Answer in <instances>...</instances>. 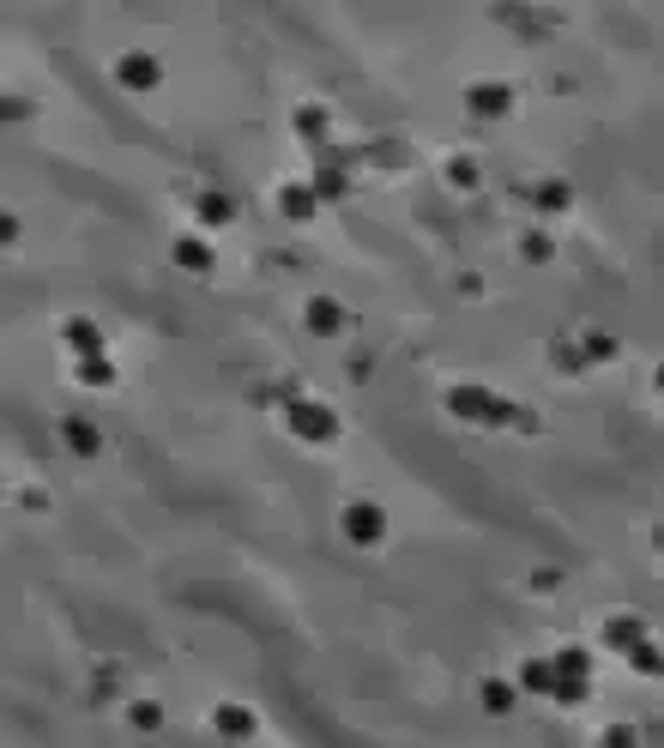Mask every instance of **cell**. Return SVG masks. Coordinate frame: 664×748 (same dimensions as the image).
Listing matches in <instances>:
<instances>
[{
  "mask_svg": "<svg viewBox=\"0 0 664 748\" xmlns=\"http://www.w3.org/2000/svg\"><path fill=\"white\" fill-rule=\"evenodd\" d=\"M483 706L489 712H514V682H483Z\"/></svg>",
  "mask_w": 664,
  "mask_h": 748,
  "instance_id": "22",
  "label": "cell"
},
{
  "mask_svg": "<svg viewBox=\"0 0 664 748\" xmlns=\"http://www.w3.org/2000/svg\"><path fill=\"white\" fill-rule=\"evenodd\" d=\"M61 338H67L73 356H103V332H97V320H85V314H73V320L61 326Z\"/></svg>",
  "mask_w": 664,
  "mask_h": 748,
  "instance_id": "6",
  "label": "cell"
},
{
  "mask_svg": "<svg viewBox=\"0 0 664 748\" xmlns=\"http://www.w3.org/2000/svg\"><path fill=\"white\" fill-rule=\"evenodd\" d=\"M176 266L182 272H212V242L206 236H182L176 242Z\"/></svg>",
  "mask_w": 664,
  "mask_h": 748,
  "instance_id": "11",
  "label": "cell"
},
{
  "mask_svg": "<svg viewBox=\"0 0 664 748\" xmlns=\"http://www.w3.org/2000/svg\"><path fill=\"white\" fill-rule=\"evenodd\" d=\"M550 670H556V676H592V652H580V646H562V652L550 658Z\"/></svg>",
  "mask_w": 664,
  "mask_h": 748,
  "instance_id": "15",
  "label": "cell"
},
{
  "mask_svg": "<svg viewBox=\"0 0 664 748\" xmlns=\"http://www.w3.org/2000/svg\"><path fill=\"white\" fill-rule=\"evenodd\" d=\"M628 664H634L640 676H658V646H652V640H634V646H628Z\"/></svg>",
  "mask_w": 664,
  "mask_h": 748,
  "instance_id": "20",
  "label": "cell"
},
{
  "mask_svg": "<svg viewBox=\"0 0 664 748\" xmlns=\"http://www.w3.org/2000/svg\"><path fill=\"white\" fill-rule=\"evenodd\" d=\"M604 640L628 652L634 640H646V622H640V616H610V628H604Z\"/></svg>",
  "mask_w": 664,
  "mask_h": 748,
  "instance_id": "13",
  "label": "cell"
},
{
  "mask_svg": "<svg viewBox=\"0 0 664 748\" xmlns=\"http://www.w3.org/2000/svg\"><path fill=\"white\" fill-rule=\"evenodd\" d=\"M127 718H133V730H157V724H163V706H157V700H133Z\"/></svg>",
  "mask_w": 664,
  "mask_h": 748,
  "instance_id": "21",
  "label": "cell"
},
{
  "mask_svg": "<svg viewBox=\"0 0 664 748\" xmlns=\"http://www.w3.org/2000/svg\"><path fill=\"white\" fill-rule=\"evenodd\" d=\"M19 242V218L13 212H0V248H13Z\"/></svg>",
  "mask_w": 664,
  "mask_h": 748,
  "instance_id": "26",
  "label": "cell"
},
{
  "mask_svg": "<svg viewBox=\"0 0 664 748\" xmlns=\"http://www.w3.org/2000/svg\"><path fill=\"white\" fill-rule=\"evenodd\" d=\"M508 103H514L508 85H471V91H465V109L483 115V121H489V115H508Z\"/></svg>",
  "mask_w": 664,
  "mask_h": 748,
  "instance_id": "8",
  "label": "cell"
},
{
  "mask_svg": "<svg viewBox=\"0 0 664 748\" xmlns=\"http://www.w3.org/2000/svg\"><path fill=\"white\" fill-rule=\"evenodd\" d=\"M447 411H453V417H465V423H483V429L520 423V411H514V405H502L489 387H453V393H447Z\"/></svg>",
  "mask_w": 664,
  "mask_h": 748,
  "instance_id": "1",
  "label": "cell"
},
{
  "mask_svg": "<svg viewBox=\"0 0 664 748\" xmlns=\"http://www.w3.org/2000/svg\"><path fill=\"white\" fill-rule=\"evenodd\" d=\"M339 525H345V537H351V543H363V549L387 537V513H381L375 501H351V507L339 513Z\"/></svg>",
  "mask_w": 664,
  "mask_h": 748,
  "instance_id": "3",
  "label": "cell"
},
{
  "mask_svg": "<svg viewBox=\"0 0 664 748\" xmlns=\"http://www.w3.org/2000/svg\"><path fill=\"white\" fill-rule=\"evenodd\" d=\"M520 688H526V694H550V688H556L550 658H526V664H520Z\"/></svg>",
  "mask_w": 664,
  "mask_h": 748,
  "instance_id": "12",
  "label": "cell"
},
{
  "mask_svg": "<svg viewBox=\"0 0 664 748\" xmlns=\"http://www.w3.org/2000/svg\"><path fill=\"white\" fill-rule=\"evenodd\" d=\"M115 85H121V91H157V85H163V67H157V55H145V49L121 55V61H115Z\"/></svg>",
  "mask_w": 664,
  "mask_h": 748,
  "instance_id": "4",
  "label": "cell"
},
{
  "mask_svg": "<svg viewBox=\"0 0 664 748\" xmlns=\"http://www.w3.org/2000/svg\"><path fill=\"white\" fill-rule=\"evenodd\" d=\"M278 212H284L290 224H308V218L320 212V200L308 194V181H290V187H284V194H278Z\"/></svg>",
  "mask_w": 664,
  "mask_h": 748,
  "instance_id": "9",
  "label": "cell"
},
{
  "mask_svg": "<svg viewBox=\"0 0 664 748\" xmlns=\"http://www.w3.org/2000/svg\"><path fill=\"white\" fill-rule=\"evenodd\" d=\"M290 429L302 435V441H332V435H339V417H332L326 405H314V399H290Z\"/></svg>",
  "mask_w": 664,
  "mask_h": 748,
  "instance_id": "2",
  "label": "cell"
},
{
  "mask_svg": "<svg viewBox=\"0 0 664 748\" xmlns=\"http://www.w3.org/2000/svg\"><path fill=\"white\" fill-rule=\"evenodd\" d=\"M236 218V206H230V194H200V224H230Z\"/></svg>",
  "mask_w": 664,
  "mask_h": 748,
  "instance_id": "18",
  "label": "cell"
},
{
  "mask_svg": "<svg viewBox=\"0 0 664 748\" xmlns=\"http://www.w3.org/2000/svg\"><path fill=\"white\" fill-rule=\"evenodd\" d=\"M532 200H538L544 212H562L574 194H568V181H544V187H532Z\"/></svg>",
  "mask_w": 664,
  "mask_h": 748,
  "instance_id": "19",
  "label": "cell"
},
{
  "mask_svg": "<svg viewBox=\"0 0 664 748\" xmlns=\"http://www.w3.org/2000/svg\"><path fill=\"white\" fill-rule=\"evenodd\" d=\"M604 748H640V736H634V730H628V724H616V730H610V736H604Z\"/></svg>",
  "mask_w": 664,
  "mask_h": 748,
  "instance_id": "25",
  "label": "cell"
},
{
  "mask_svg": "<svg viewBox=\"0 0 664 748\" xmlns=\"http://www.w3.org/2000/svg\"><path fill=\"white\" fill-rule=\"evenodd\" d=\"M302 326H308L314 338H339V332H345V308L332 302V296H314V302L302 308Z\"/></svg>",
  "mask_w": 664,
  "mask_h": 748,
  "instance_id": "5",
  "label": "cell"
},
{
  "mask_svg": "<svg viewBox=\"0 0 664 748\" xmlns=\"http://www.w3.org/2000/svg\"><path fill=\"white\" fill-rule=\"evenodd\" d=\"M345 187H351L345 169H320V175L308 181V194H314V200H345Z\"/></svg>",
  "mask_w": 664,
  "mask_h": 748,
  "instance_id": "17",
  "label": "cell"
},
{
  "mask_svg": "<svg viewBox=\"0 0 664 748\" xmlns=\"http://www.w3.org/2000/svg\"><path fill=\"white\" fill-rule=\"evenodd\" d=\"M586 350H592V356H616V344H610L604 332H592V338H586Z\"/></svg>",
  "mask_w": 664,
  "mask_h": 748,
  "instance_id": "28",
  "label": "cell"
},
{
  "mask_svg": "<svg viewBox=\"0 0 664 748\" xmlns=\"http://www.w3.org/2000/svg\"><path fill=\"white\" fill-rule=\"evenodd\" d=\"M61 435H67V447H73L79 459H97V453H103V435H97L85 417H67V423H61Z\"/></svg>",
  "mask_w": 664,
  "mask_h": 748,
  "instance_id": "10",
  "label": "cell"
},
{
  "mask_svg": "<svg viewBox=\"0 0 664 748\" xmlns=\"http://www.w3.org/2000/svg\"><path fill=\"white\" fill-rule=\"evenodd\" d=\"M79 381L85 387H115V362L109 356H79Z\"/></svg>",
  "mask_w": 664,
  "mask_h": 748,
  "instance_id": "14",
  "label": "cell"
},
{
  "mask_svg": "<svg viewBox=\"0 0 664 748\" xmlns=\"http://www.w3.org/2000/svg\"><path fill=\"white\" fill-rule=\"evenodd\" d=\"M447 181H453V187H477V163H471V157H453V163H447Z\"/></svg>",
  "mask_w": 664,
  "mask_h": 748,
  "instance_id": "24",
  "label": "cell"
},
{
  "mask_svg": "<svg viewBox=\"0 0 664 748\" xmlns=\"http://www.w3.org/2000/svg\"><path fill=\"white\" fill-rule=\"evenodd\" d=\"M296 133L320 139V133H326V109H296Z\"/></svg>",
  "mask_w": 664,
  "mask_h": 748,
  "instance_id": "23",
  "label": "cell"
},
{
  "mask_svg": "<svg viewBox=\"0 0 664 748\" xmlns=\"http://www.w3.org/2000/svg\"><path fill=\"white\" fill-rule=\"evenodd\" d=\"M526 260H550V236H526Z\"/></svg>",
  "mask_w": 664,
  "mask_h": 748,
  "instance_id": "27",
  "label": "cell"
},
{
  "mask_svg": "<svg viewBox=\"0 0 664 748\" xmlns=\"http://www.w3.org/2000/svg\"><path fill=\"white\" fill-rule=\"evenodd\" d=\"M212 724H218V736H230V742H248V736H254V724H260V718H254V712H248V706H236V700H224V706H218V712H212Z\"/></svg>",
  "mask_w": 664,
  "mask_h": 748,
  "instance_id": "7",
  "label": "cell"
},
{
  "mask_svg": "<svg viewBox=\"0 0 664 748\" xmlns=\"http://www.w3.org/2000/svg\"><path fill=\"white\" fill-rule=\"evenodd\" d=\"M586 694H592V676H556V688H550V700H562V706H586Z\"/></svg>",
  "mask_w": 664,
  "mask_h": 748,
  "instance_id": "16",
  "label": "cell"
}]
</instances>
